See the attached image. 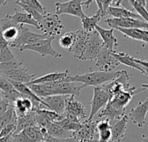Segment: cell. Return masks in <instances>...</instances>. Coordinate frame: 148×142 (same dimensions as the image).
Instances as JSON below:
<instances>
[{
    "instance_id": "6da1fadb",
    "label": "cell",
    "mask_w": 148,
    "mask_h": 142,
    "mask_svg": "<svg viewBox=\"0 0 148 142\" xmlns=\"http://www.w3.org/2000/svg\"><path fill=\"white\" fill-rule=\"evenodd\" d=\"M147 84L141 85V88H136L135 87H129L121 91L117 92L110 96L108 104L98 114L99 118H105L110 121H117L122 118L126 114L127 106L130 103L133 97L136 95L147 91Z\"/></svg>"
},
{
    "instance_id": "7a4b0ae2",
    "label": "cell",
    "mask_w": 148,
    "mask_h": 142,
    "mask_svg": "<svg viewBox=\"0 0 148 142\" xmlns=\"http://www.w3.org/2000/svg\"><path fill=\"white\" fill-rule=\"evenodd\" d=\"M31 91L39 98H46L53 95H73L80 96L83 85H76L75 82H51L43 84L27 85Z\"/></svg>"
},
{
    "instance_id": "3957f363",
    "label": "cell",
    "mask_w": 148,
    "mask_h": 142,
    "mask_svg": "<svg viewBox=\"0 0 148 142\" xmlns=\"http://www.w3.org/2000/svg\"><path fill=\"white\" fill-rule=\"evenodd\" d=\"M0 75L8 81L27 84L35 79V75L30 74L23 66V62H17L15 59L0 62Z\"/></svg>"
},
{
    "instance_id": "277c9868",
    "label": "cell",
    "mask_w": 148,
    "mask_h": 142,
    "mask_svg": "<svg viewBox=\"0 0 148 142\" xmlns=\"http://www.w3.org/2000/svg\"><path fill=\"white\" fill-rule=\"evenodd\" d=\"M121 71H112V72H102V71H93L86 74L69 75L66 79V82H80L82 83L84 88L88 86L100 87L101 85L107 84L118 76L121 75Z\"/></svg>"
},
{
    "instance_id": "5b68a950",
    "label": "cell",
    "mask_w": 148,
    "mask_h": 142,
    "mask_svg": "<svg viewBox=\"0 0 148 142\" xmlns=\"http://www.w3.org/2000/svg\"><path fill=\"white\" fill-rule=\"evenodd\" d=\"M49 136L43 128L29 127L11 134L10 142H43Z\"/></svg>"
},
{
    "instance_id": "8992f818",
    "label": "cell",
    "mask_w": 148,
    "mask_h": 142,
    "mask_svg": "<svg viewBox=\"0 0 148 142\" xmlns=\"http://www.w3.org/2000/svg\"><path fill=\"white\" fill-rule=\"evenodd\" d=\"M63 117L76 123H82L88 120V113L86 108L77 101L75 96L70 95L67 102Z\"/></svg>"
},
{
    "instance_id": "52a82bcc",
    "label": "cell",
    "mask_w": 148,
    "mask_h": 142,
    "mask_svg": "<svg viewBox=\"0 0 148 142\" xmlns=\"http://www.w3.org/2000/svg\"><path fill=\"white\" fill-rule=\"evenodd\" d=\"M40 30L43 31V34L53 37L61 35L64 29V26L61 19L55 13L47 12L45 15H43L42 19L40 23Z\"/></svg>"
},
{
    "instance_id": "ba28073f",
    "label": "cell",
    "mask_w": 148,
    "mask_h": 142,
    "mask_svg": "<svg viewBox=\"0 0 148 142\" xmlns=\"http://www.w3.org/2000/svg\"><path fill=\"white\" fill-rule=\"evenodd\" d=\"M104 47L103 43L97 33V31L95 29L94 31L88 33L86 47L84 49V52L81 57V60L82 61H94L98 56L99 53Z\"/></svg>"
},
{
    "instance_id": "9c48e42d",
    "label": "cell",
    "mask_w": 148,
    "mask_h": 142,
    "mask_svg": "<svg viewBox=\"0 0 148 142\" xmlns=\"http://www.w3.org/2000/svg\"><path fill=\"white\" fill-rule=\"evenodd\" d=\"M54 39H55V37L49 36L46 39L40 40L33 44L21 47V48H19V50L21 52H23L24 50H30V51L37 52L41 55L42 57L50 56H53L56 58H62V55L60 54L59 52H57L56 50H55L52 47V42Z\"/></svg>"
},
{
    "instance_id": "30bf717a",
    "label": "cell",
    "mask_w": 148,
    "mask_h": 142,
    "mask_svg": "<svg viewBox=\"0 0 148 142\" xmlns=\"http://www.w3.org/2000/svg\"><path fill=\"white\" fill-rule=\"evenodd\" d=\"M111 55L120 62V64H124L131 69H134L143 75H148L147 62V60H142L139 58H134L125 52H111Z\"/></svg>"
},
{
    "instance_id": "8fae6325",
    "label": "cell",
    "mask_w": 148,
    "mask_h": 142,
    "mask_svg": "<svg viewBox=\"0 0 148 142\" xmlns=\"http://www.w3.org/2000/svg\"><path fill=\"white\" fill-rule=\"evenodd\" d=\"M110 99L109 95L101 88V87H94V94L93 98L90 102L91 110L88 115V118L87 121H94L95 115L101 111L105 106L108 104Z\"/></svg>"
},
{
    "instance_id": "7c38bea8",
    "label": "cell",
    "mask_w": 148,
    "mask_h": 142,
    "mask_svg": "<svg viewBox=\"0 0 148 142\" xmlns=\"http://www.w3.org/2000/svg\"><path fill=\"white\" fill-rule=\"evenodd\" d=\"M82 0H69L67 2H56V15L58 16L62 14L72 15L82 18L85 13L82 10Z\"/></svg>"
},
{
    "instance_id": "4fadbf2b",
    "label": "cell",
    "mask_w": 148,
    "mask_h": 142,
    "mask_svg": "<svg viewBox=\"0 0 148 142\" xmlns=\"http://www.w3.org/2000/svg\"><path fill=\"white\" fill-rule=\"evenodd\" d=\"M48 37H49V36H47L46 34H36V33L31 32L27 27H25L24 25H22L21 29H20V34H19L18 38L14 43H10L9 45V47L19 49L23 46L33 44L40 40L46 39Z\"/></svg>"
},
{
    "instance_id": "5bb4252c",
    "label": "cell",
    "mask_w": 148,
    "mask_h": 142,
    "mask_svg": "<svg viewBox=\"0 0 148 142\" xmlns=\"http://www.w3.org/2000/svg\"><path fill=\"white\" fill-rule=\"evenodd\" d=\"M105 22L107 24L111 27V29H147L148 23L145 22L141 19H135V18H112L108 17Z\"/></svg>"
},
{
    "instance_id": "9a60e30c",
    "label": "cell",
    "mask_w": 148,
    "mask_h": 142,
    "mask_svg": "<svg viewBox=\"0 0 148 142\" xmlns=\"http://www.w3.org/2000/svg\"><path fill=\"white\" fill-rule=\"evenodd\" d=\"M95 62L100 71L102 72H112L120 65V62L111 55V52L106 47L102 48Z\"/></svg>"
},
{
    "instance_id": "2e32d148",
    "label": "cell",
    "mask_w": 148,
    "mask_h": 142,
    "mask_svg": "<svg viewBox=\"0 0 148 142\" xmlns=\"http://www.w3.org/2000/svg\"><path fill=\"white\" fill-rule=\"evenodd\" d=\"M148 112V98L139 102V104L131 109L129 118L139 128H142L146 124V117Z\"/></svg>"
},
{
    "instance_id": "e0dca14e",
    "label": "cell",
    "mask_w": 148,
    "mask_h": 142,
    "mask_svg": "<svg viewBox=\"0 0 148 142\" xmlns=\"http://www.w3.org/2000/svg\"><path fill=\"white\" fill-rule=\"evenodd\" d=\"M36 114V127L46 128V127L51 123L61 121L63 116L49 110V109H33Z\"/></svg>"
},
{
    "instance_id": "ac0fdd59",
    "label": "cell",
    "mask_w": 148,
    "mask_h": 142,
    "mask_svg": "<svg viewBox=\"0 0 148 142\" xmlns=\"http://www.w3.org/2000/svg\"><path fill=\"white\" fill-rule=\"evenodd\" d=\"M70 95H53L42 100L48 106V108L62 116L64 115L68 100Z\"/></svg>"
},
{
    "instance_id": "d6986e66",
    "label": "cell",
    "mask_w": 148,
    "mask_h": 142,
    "mask_svg": "<svg viewBox=\"0 0 148 142\" xmlns=\"http://www.w3.org/2000/svg\"><path fill=\"white\" fill-rule=\"evenodd\" d=\"M98 121H85L82 123L79 130L72 133V137L76 141H88L94 139L96 133V124Z\"/></svg>"
},
{
    "instance_id": "ffe728a7",
    "label": "cell",
    "mask_w": 148,
    "mask_h": 142,
    "mask_svg": "<svg viewBox=\"0 0 148 142\" xmlns=\"http://www.w3.org/2000/svg\"><path fill=\"white\" fill-rule=\"evenodd\" d=\"M75 41L72 48L69 49V52L73 55V56L76 59H80L84 52L88 33L84 31L83 29H78L75 31Z\"/></svg>"
},
{
    "instance_id": "44dd1931",
    "label": "cell",
    "mask_w": 148,
    "mask_h": 142,
    "mask_svg": "<svg viewBox=\"0 0 148 142\" xmlns=\"http://www.w3.org/2000/svg\"><path fill=\"white\" fill-rule=\"evenodd\" d=\"M69 75V70H65L62 72H52V73L46 74L42 76H40L38 78H35L31 82L27 83L26 85H35V84L66 82V79Z\"/></svg>"
},
{
    "instance_id": "7402d4cb",
    "label": "cell",
    "mask_w": 148,
    "mask_h": 142,
    "mask_svg": "<svg viewBox=\"0 0 148 142\" xmlns=\"http://www.w3.org/2000/svg\"><path fill=\"white\" fill-rule=\"evenodd\" d=\"M95 29L97 31V33L99 34L104 47H106L110 52H114V48L115 46H118V40L117 38L114 36V29H107L102 28L100 25H96Z\"/></svg>"
},
{
    "instance_id": "603a6c76",
    "label": "cell",
    "mask_w": 148,
    "mask_h": 142,
    "mask_svg": "<svg viewBox=\"0 0 148 142\" xmlns=\"http://www.w3.org/2000/svg\"><path fill=\"white\" fill-rule=\"evenodd\" d=\"M127 122H128V116L125 115L122 118L117 120L115 123L110 127L112 141L121 142L122 141L127 130Z\"/></svg>"
},
{
    "instance_id": "cb8c5ba5",
    "label": "cell",
    "mask_w": 148,
    "mask_h": 142,
    "mask_svg": "<svg viewBox=\"0 0 148 142\" xmlns=\"http://www.w3.org/2000/svg\"><path fill=\"white\" fill-rule=\"evenodd\" d=\"M107 16H112V18H135V19H141L142 18L137 15L136 13L126 9L122 4L118 6H110L107 10Z\"/></svg>"
},
{
    "instance_id": "d4e9b609",
    "label": "cell",
    "mask_w": 148,
    "mask_h": 142,
    "mask_svg": "<svg viewBox=\"0 0 148 142\" xmlns=\"http://www.w3.org/2000/svg\"><path fill=\"white\" fill-rule=\"evenodd\" d=\"M15 12L13 15H9L10 19L16 24H21V25H24V24H29V25H32L36 28H37L38 29H41V26L40 24L34 20L31 16H29L28 13L26 12H19L17 11L16 9L14 10Z\"/></svg>"
},
{
    "instance_id": "484cf974",
    "label": "cell",
    "mask_w": 148,
    "mask_h": 142,
    "mask_svg": "<svg viewBox=\"0 0 148 142\" xmlns=\"http://www.w3.org/2000/svg\"><path fill=\"white\" fill-rule=\"evenodd\" d=\"M115 29L119 30L123 35H125L126 36H127V37H129L131 39L140 41V42L144 43L145 44L148 43L147 29H122V28H117Z\"/></svg>"
},
{
    "instance_id": "4316f807",
    "label": "cell",
    "mask_w": 148,
    "mask_h": 142,
    "mask_svg": "<svg viewBox=\"0 0 148 142\" xmlns=\"http://www.w3.org/2000/svg\"><path fill=\"white\" fill-rule=\"evenodd\" d=\"M0 91L4 93V95L10 101V104L13 103L14 101L16 100L17 98L22 97L21 95L14 88L11 83L7 79L3 77L1 75H0Z\"/></svg>"
},
{
    "instance_id": "83f0119b",
    "label": "cell",
    "mask_w": 148,
    "mask_h": 142,
    "mask_svg": "<svg viewBox=\"0 0 148 142\" xmlns=\"http://www.w3.org/2000/svg\"><path fill=\"white\" fill-rule=\"evenodd\" d=\"M29 127H36V114L34 110H31L27 115L16 118V128L14 134L20 132L21 130L29 128Z\"/></svg>"
},
{
    "instance_id": "f1b7e54d",
    "label": "cell",
    "mask_w": 148,
    "mask_h": 142,
    "mask_svg": "<svg viewBox=\"0 0 148 142\" xmlns=\"http://www.w3.org/2000/svg\"><path fill=\"white\" fill-rule=\"evenodd\" d=\"M101 18H102V16H101V14L98 10L93 16H89L85 15L82 18H81L82 25V29L84 31L88 32V33H90V32L94 31L95 26L101 20Z\"/></svg>"
},
{
    "instance_id": "f546056e",
    "label": "cell",
    "mask_w": 148,
    "mask_h": 142,
    "mask_svg": "<svg viewBox=\"0 0 148 142\" xmlns=\"http://www.w3.org/2000/svg\"><path fill=\"white\" fill-rule=\"evenodd\" d=\"M46 131L48 134L56 139H67L72 137L71 132H67L63 130L61 127H59L56 122H51L46 127Z\"/></svg>"
},
{
    "instance_id": "4dcf8cb0",
    "label": "cell",
    "mask_w": 148,
    "mask_h": 142,
    "mask_svg": "<svg viewBox=\"0 0 148 142\" xmlns=\"http://www.w3.org/2000/svg\"><path fill=\"white\" fill-rule=\"evenodd\" d=\"M130 3L132 4V6L134 8V10H136V14L139 15L142 20H144L145 22H148V13L147 10V1L146 0H130L129 1Z\"/></svg>"
},
{
    "instance_id": "1f68e13d",
    "label": "cell",
    "mask_w": 148,
    "mask_h": 142,
    "mask_svg": "<svg viewBox=\"0 0 148 142\" xmlns=\"http://www.w3.org/2000/svg\"><path fill=\"white\" fill-rule=\"evenodd\" d=\"M16 124V115L15 114V111L12 108V105L7 109L6 112H4L1 116H0V130L9 125V124Z\"/></svg>"
},
{
    "instance_id": "d6a6232c",
    "label": "cell",
    "mask_w": 148,
    "mask_h": 142,
    "mask_svg": "<svg viewBox=\"0 0 148 142\" xmlns=\"http://www.w3.org/2000/svg\"><path fill=\"white\" fill-rule=\"evenodd\" d=\"M56 123L61 127L63 130L67 131V132H75L77 130H79L82 127V123H76V122H74L67 118H62L61 121H56Z\"/></svg>"
},
{
    "instance_id": "836d02e7",
    "label": "cell",
    "mask_w": 148,
    "mask_h": 142,
    "mask_svg": "<svg viewBox=\"0 0 148 142\" xmlns=\"http://www.w3.org/2000/svg\"><path fill=\"white\" fill-rule=\"evenodd\" d=\"M75 35V31H69V32H66L65 34H63L59 39L60 46L69 51V49L72 48V46L74 44Z\"/></svg>"
},
{
    "instance_id": "e575fe53",
    "label": "cell",
    "mask_w": 148,
    "mask_h": 142,
    "mask_svg": "<svg viewBox=\"0 0 148 142\" xmlns=\"http://www.w3.org/2000/svg\"><path fill=\"white\" fill-rule=\"evenodd\" d=\"M15 3H16V4L19 5V6L23 9V10L24 12H26V13H28L29 16H31V17H32L34 20H36V21L40 24V23H41V21H42V16H43L42 15H41L40 13H38L36 10H35L29 8V7L27 6L26 4L23 3L20 0L16 1Z\"/></svg>"
},
{
    "instance_id": "d590c367",
    "label": "cell",
    "mask_w": 148,
    "mask_h": 142,
    "mask_svg": "<svg viewBox=\"0 0 148 142\" xmlns=\"http://www.w3.org/2000/svg\"><path fill=\"white\" fill-rule=\"evenodd\" d=\"M23 3L26 4L27 6H29V8L36 10L38 13H40L41 15H45L47 13L46 9L40 3L39 1L37 0H20Z\"/></svg>"
},
{
    "instance_id": "8d00e7d4",
    "label": "cell",
    "mask_w": 148,
    "mask_h": 142,
    "mask_svg": "<svg viewBox=\"0 0 148 142\" xmlns=\"http://www.w3.org/2000/svg\"><path fill=\"white\" fill-rule=\"evenodd\" d=\"M95 2L98 6V11L101 14L102 17L107 16V10L111 6L113 0H96Z\"/></svg>"
},
{
    "instance_id": "74e56055",
    "label": "cell",
    "mask_w": 148,
    "mask_h": 142,
    "mask_svg": "<svg viewBox=\"0 0 148 142\" xmlns=\"http://www.w3.org/2000/svg\"><path fill=\"white\" fill-rule=\"evenodd\" d=\"M11 106L10 101L8 100V98L6 97V95H4V93H3L2 91H0V116L7 111V109Z\"/></svg>"
},
{
    "instance_id": "f35d334b",
    "label": "cell",
    "mask_w": 148,
    "mask_h": 142,
    "mask_svg": "<svg viewBox=\"0 0 148 142\" xmlns=\"http://www.w3.org/2000/svg\"><path fill=\"white\" fill-rule=\"evenodd\" d=\"M16 124H13V123L3 127L0 130V138L10 136V135L13 134L16 131Z\"/></svg>"
},
{
    "instance_id": "ab89813d",
    "label": "cell",
    "mask_w": 148,
    "mask_h": 142,
    "mask_svg": "<svg viewBox=\"0 0 148 142\" xmlns=\"http://www.w3.org/2000/svg\"><path fill=\"white\" fill-rule=\"evenodd\" d=\"M110 121L107 119L102 120V121H98L97 124H96V131H98V133L105 131V130H108L110 129Z\"/></svg>"
},
{
    "instance_id": "60d3db41",
    "label": "cell",
    "mask_w": 148,
    "mask_h": 142,
    "mask_svg": "<svg viewBox=\"0 0 148 142\" xmlns=\"http://www.w3.org/2000/svg\"><path fill=\"white\" fill-rule=\"evenodd\" d=\"M98 141L100 142H113L112 141V134H111L110 129L100 132Z\"/></svg>"
},
{
    "instance_id": "b9f144b4",
    "label": "cell",
    "mask_w": 148,
    "mask_h": 142,
    "mask_svg": "<svg viewBox=\"0 0 148 142\" xmlns=\"http://www.w3.org/2000/svg\"><path fill=\"white\" fill-rule=\"evenodd\" d=\"M43 142H78V141H76L73 137L67 138V139H56V138H52L49 136Z\"/></svg>"
},
{
    "instance_id": "7bdbcfd3",
    "label": "cell",
    "mask_w": 148,
    "mask_h": 142,
    "mask_svg": "<svg viewBox=\"0 0 148 142\" xmlns=\"http://www.w3.org/2000/svg\"><path fill=\"white\" fill-rule=\"evenodd\" d=\"M92 3H93V1H92V0H89V1H82V6H83V5H85L87 8H88V7H89V5H90Z\"/></svg>"
},
{
    "instance_id": "ee69618b",
    "label": "cell",
    "mask_w": 148,
    "mask_h": 142,
    "mask_svg": "<svg viewBox=\"0 0 148 142\" xmlns=\"http://www.w3.org/2000/svg\"><path fill=\"white\" fill-rule=\"evenodd\" d=\"M10 136H6V137L0 138V142H10Z\"/></svg>"
},
{
    "instance_id": "f6af8a7d",
    "label": "cell",
    "mask_w": 148,
    "mask_h": 142,
    "mask_svg": "<svg viewBox=\"0 0 148 142\" xmlns=\"http://www.w3.org/2000/svg\"><path fill=\"white\" fill-rule=\"evenodd\" d=\"M84 142H100L98 140H95V139H92V140H88V141H85Z\"/></svg>"
},
{
    "instance_id": "bcb514c9",
    "label": "cell",
    "mask_w": 148,
    "mask_h": 142,
    "mask_svg": "<svg viewBox=\"0 0 148 142\" xmlns=\"http://www.w3.org/2000/svg\"><path fill=\"white\" fill-rule=\"evenodd\" d=\"M78 142H84V141H79Z\"/></svg>"
},
{
    "instance_id": "7dc6e473",
    "label": "cell",
    "mask_w": 148,
    "mask_h": 142,
    "mask_svg": "<svg viewBox=\"0 0 148 142\" xmlns=\"http://www.w3.org/2000/svg\"><path fill=\"white\" fill-rule=\"evenodd\" d=\"M143 142H147V141H143Z\"/></svg>"
}]
</instances>
